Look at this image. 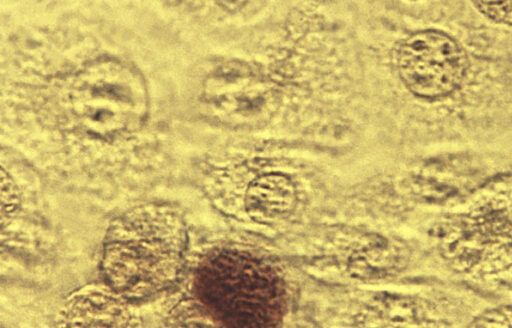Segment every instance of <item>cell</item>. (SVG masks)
Returning <instances> with one entry per match:
<instances>
[{
	"instance_id": "1",
	"label": "cell",
	"mask_w": 512,
	"mask_h": 328,
	"mask_svg": "<svg viewBox=\"0 0 512 328\" xmlns=\"http://www.w3.org/2000/svg\"><path fill=\"white\" fill-rule=\"evenodd\" d=\"M188 263L182 213L168 204L127 210L110 224L103 242V282L131 303L172 288Z\"/></svg>"
},
{
	"instance_id": "2",
	"label": "cell",
	"mask_w": 512,
	"mask_h": 328,
	"mask_svg": "<svg viewBox=\"0 0 512 328\" xmlns=\"http://www.w3.org/2000/svg\"><path fill=\"white\" fill-rule=\"evenodd\" d=\"M281 314L276 288L252 279L240 257L222 250L192 268L164 328H274Z\"/></svg>"
},
{
	"instance_id": "3",
	"label": "cell",
	"mask_w": 512,
	"mask_h": 328,
	"mask_svg": "<svg viewBox=\"0 0 512 328\" xmlns=\"http://www.w3.org/2000/svg\"><path fill=\"white\" fill-rule=\"evenodd\" d=\"M512 184L442 221L432 244L444 267L469 280L512 271Z\"/></svg>"
},
{
	"instance_id": "4",
	"label": "cell",
	"mask_w": 512,
	"mask_h": 328,
	"mask_svg": "<svg viewBox=\"0 0 512 328\" xmlns=\"http://www.w3.org/2000/svg\"><path fill=\"white\" fill-rule=\"evenodd\" d=\"M468 61L462 47L437 31H422L405 39L397 66L406 87L421 97L449 94L462 82Z\"/></svg>"
},
{
	"instance_id": "5",
	"label": "cell",
	"mask_w": 512,
	"mask_h": 328,
	"mask_svg": "<svg viewBox=\"0 0 512 328\" xmlns=\"http://www.w3.org/2000/svg\"><path fill=\"white\" fill-rule=\"evenodd\" d=\"M55 328H141V320L133 303L101 282L70 294L58 312Z\"/></svg>"
},
{
	"instance_id": "6",
	"label": "cell",
	"mask_w": 512,
	"mask_h": 328,
	"mask_svg": "<svg viewBox=\"0 0 512 328\" xmlns=\"http://www.w3.org/2000/svg\"><path fill=\"white\" fill-rule=\"evenodd\" d=\"M297 203L292 180L280 173H269L253 180L245 195L246 210L254 220L273 223L289 216Z\"/></svg>"
},
{
	"instance_id": "7",
	"label": "cell",
	"mask_w": 512,
	"mask_h": 328,
	"mask_svg": "<svg viewBox=\"0 0 512 328\" xmlns=\"http://www.w3.org/2000/svg\"><path fill=\"white\" fill-rule=\"evenodd\" d=\"M411 255L404 241L379 238L355 250L349 258L348 269L358 279H382L404 271Z\"/></svg>"
},
{
	"instance_id": "8",
	"label": "cell",
	"mask_w": 512,
	"mask_h": 328,
	"mask_svg": "<svg viewBox=\"0 0 512 328\" xmlns=\"http://www.w3.org/2000/svg\"><path fill=\"white\" fill-rule=\"evenodd\" d=\"M467 328H512V304L485 306Z\"/></svg>"
},
{
	"instance_id": "9",
	"label": "cell",
	"mask_w": 512,
	"mask_h": 328,
	"mask_svg": "<svg viewBox=\"0 0 512 328\" xmlns=\"http://www.w3.org/2000/svg\"><path fill=\"white\" fill-rule=\"evenodd\" d=\"M475 6L489 18L512 24V1L475 2Z\"/></svg>"
}]
</instances>
